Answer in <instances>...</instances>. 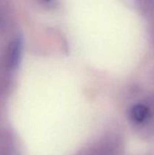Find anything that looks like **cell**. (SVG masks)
Wrapping results in <instances>:
<instances>
[{
	"instance_id": "6da1fadb",
	"label": "cell",
	"mask_w": 154,
	"mask_h": 155,
	"mask_svg": "<svg viewBox=\"0 0 154 155\" xmlns=\"http://www.w3.org/2000/svg\"><path fill=\"white\" fill-rule=\"evenodd\" d=\"M152 116V111L150 107L144 104H137L133 106L130 111V118L136 124H142Z\"/></svg>"
},
{
	"instance_id": "7a4b0ae2",
	"label": "cell",
	"mask_w": 154,
	"mask_h": 155,
	"mask_svg": "<svg viewBox=\"0 0 154 155\" xmlns=\"http://www.w3.org/2000/svg\"><path fill=\"white\" fill-rule=\"evenodd\" d=\"M21 52H22V43L20 39L13 40L7 49V64L11 68H15L18 65L21 60Z\"/></svg>"
},
{
	"instance_id": "3957f363",
	"label": "cell",
	"mask_w": 154,
	"mask_h": 155,
	"mask_svg": "<svg viewBox=\"0 0 154 155\" xmlns=\"http://www.w3.org/2000/svg\"><path fill=\"white\" fill-rule=\"evenodd\" d=\"M46 1H50V0H46Z\"/></svg>"
}]
</instances>
